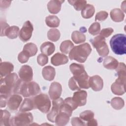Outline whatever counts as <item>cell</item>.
<instances>
[{
	"instance_id": "cell-2",
	"label": "cell",
	"mask_w": 126,
	"mask_h": 126,
	"mask_svg": "<svg viewBox=\"0 0 126 126\" xmlns=\"http://www.w3.org/2000/svg\"><path fill=\"white\" fill-rule=\"evenodd\" d=\"M69 69L73 75V78L80 89H88L90 88L89 85V77L83 64L72 63L69 65Z\"/></svg>"
},
{
	"instance_id": "cell-23",
	"label": "cell",
	"mask_w": 126,
	"mask_h": 126,
	"mask_svg": "<svg viewBox=\"0 0 126 126\" xmlns=\"http://www.w3.org/2000/svg\"><path fill=\"white\" fill-rule=\"evenodd\" d=\"M42 74L43 77L46 80L52 81L54 80L56 75L55 69L50 65L45 66L42 69Z\"/></svg>"
},
{
	"instance_id": "cell-1",
	"label": "cell",
	"mask_w": 126,
	"mask_h": 126,
	"mask_svg": "<svg viewBox=\"0 0 126 126\" xmlns=\"http://www.w3.org/2000/svg\"><path fill=\"white\" fill-rule=\"evenodd\" d=\"M40 92V88L37 83L34 81L24 82L19 79L14 94H21L25 97H29L36 95Z\"/></svg>"
},
{
	"instance_id": "cell-10",
	"label": "cell",
	"mask_w": 126,
	"mask_h": 126,
	"mask_svg": "<svg viewBox=\"0 0 126 126\" xmlns=\"http://www.w3.org/2000/svg\"><path fill=\"white\" fill-rule=\"evenodd\" d=\"M63 102V100L61 97L55 100H53V106L51 110L48 112L47 115V118L49 121L52 123H55L56 117L60 112V107Z\"/></svg>"
},
{
	"instance_id": "cell-4",
	"label": "cell",
	"mask_w": 126,
	"mask_h": 126,
	"mask_svg": "<svg viewBox=\"0 0 126 126\" xmlns=\"http://www.w3.org/2000/svg\"><path fill=\"white\" fill-rule=\"evenodd\" d=\"M92 52V48L88 43H85L74 46L69 53V58L71 60H75L79 63H84Z\"/></svg>"
},
{
	"instance_id": "cell-20",
	"label": "cell",
	"mask_w": 126,
	"mask_h": 126,
	"mask_svg": "<svg viewBox=\"0 0 126 126\" xmlns=\"http://www.w3.org/2000/svg\"><path fill=\"white\" fill-rule=\"evenodd\" d=\"M64 2V0H52L48 2L47 4V8L50 13L52 14H57L61 9L62 4Z\"/></svg>"
},
{
	"instance_id": "cell-42",
	"label": "cell",
	"mask_w": 126,
	"mask_h": 126,
	"mask_svg": "<svg viewBox=\"0 0 126 126\" xmlns=\"http://www.w3.org/2000/svg\"><path fill=\"white\" fill-rule=\"evenodd\" d=\"M68 86L70 90L72 91H76V90H80V87L78 86L77 82L74 80L73 77H71L68 82Z\"/></svg>"
},
{
	"instance_id": "cell-43",
	"label": "cell",
	"mask_w": 126,
	"mask_h": 126,
	"mask_svg": "<svg viewBox=\"0 0 126 126\" xmlns=\"http://www.w3.org/2000/svg\"><path fill=\"white\" fill-rule=\"evenodd\" d=\"M114 30L111 28H108L105 29H103L99 32L100 35L102 36L104 38L109 37L113 32Z\"/></svg>"
},
{
	"instance_id": "cell-40",
	"label": "cell",
	"mask_w": 126,
	"mask_h": 126,
	"mask_svg": "<svg viewBox=\"0 0 126 126\" xmlns=\"http://www.w3.org/2000/svg\"><path fill=\"white\" fill-rule=\"evenodd\" d=\"M108 15V14L106 11H100L96 13L95 17V21H104L107 18Z\"/></svg>"
},
{
	"instance_id": "cell-41",
	"label": "cell",
	"mask_w": 126,
	"mask_h": 126,
	"mask_svg": "<svg viewBox=\"0 0 126 126\" xmlns=\"http://www.w3.org/2000/svg\"><path fill=\"white\" fill-rule=\"evenodd\" d=\"M29 56L23 51L20 52L18 55V61L21 63H24L27 62L29 59Z\"/></svg>"
},
{
	"instance_id": "cell-12",
	"label": "cell",
	"mask_w": 126,
	"mask_h": 126,
	"mask_svg": "<svg viewBox=\"0 0 126 126\" xmlns=\"http://www.w3.org/2000/svg\"><path fill=\"white\" fill-rule=\"evenodd\" d=\"M18 75L20 79L24 82L32 81L33 78L32 69L30 66L24 65L20 69Z\"/></svg>"
},
{
	"instance_id": "cell-33",
	"label": "cell",
	"mask_w": 126,
	"mask_h": 126,
	"mask_svg": "<svg viewBox=\"0 0 126 126\" xmlns=\"http://www.w3.org/2000/svg\"><path fill=\"white\" fill-rule=\"evenodd\" d=\"M19 33V28L16 26L9 27L5 32V36L10 39H15L17 37Z\"/></svg>"
},
{
	"instance_id": "cell-45",
	"label": "cell",
	"mask_w": 126,
	"mask_h": 126,
	"mask_svg": "<svg viewBox=\"0 0 126 126\" xmlns=\"http://www.w3.org/2000/svg\"><path fill=\"white\" fill-rule=\"evenodd\" d=\"M10 26L5 21L0 20V30H1V32H0V36H5V32L6 30Z\"/></svg>"
},
{
	"instance_id": "cell-18",
	"label": "cell",
	"mask_w": 126,
	"mask_h": 126,
	"mask_svg": "<svg viewBox=\"0 0 126 126\" xmlns=\"http://www.w3.org/2000/svg\"><path fill=\"white\" fill-rule=\"evenodd\" d=\"M71 115L66 111L60 109V112L56 117L55 123L57 126H64L69 121V118Z\"/></svg>"
},
{
	"instance_id": "cell-7",
	"label": "cell",
	"mask_w": 126,
	"mask_h": 126,
	"mask_svg": "<svg viewBox=\"0 0 126 126\" xmlns=\"http://www.w3.org/2000/svg\"><path fill=\"white\" fill-rule=\"evenodd\" d=\"M35 109H38L43 113H47L51 108V101L48 95L40 94L33 97Z\"/></svg>"
},
{
	"instance_id": "cell-27",
	"label": "cell",
	"mask_w": 126,
	"mask_h": 126,
	"mask_svg": "<svg viewBox=\"0 0 126 126\" xmlns=\"http://www.w3.org/2000/svg\"><path fill=\"white\" fill-rule=\"evenodd\" d=\"M116 70L118 76L117 79L126 82V68L125 64L123 63H119Z\"/></svg>"
},
{
	"instance_id": "cell-13",
	"label": "cell",
	"mask_w": 126,
	"mask_h": 126,
	"mask_svg": "<svg viewBox=\"0 0 126 126\" xmlns=\"http://www.w3.org/2000/svg\"><path fill=\"white\" fill-rule=\"evenodd\" d=\"M80 118L83 121L86 126H97V121L94 119V113L91 110H86L80 113Z\"/></svg>"
},
{
	"instance_id": "cell-17",
	"label": "cell",
	"mask_w": 126,
	"mask_h": 126,
	"mask_svg": "<svg viewBox=\"0 0 126 126\" xmlns=\"http://www.w3.org/2000/svg\"><path fill=\"white\" fill-rule=\"evenodd\" d=\"M111 90L112 93L116 95H123L126 92V82L117 79L115 82L112 84Z\"/></svg>"
},
{
	"instance_id": "cell-46",
	"label": "cell",
	"mask_w": 126,
	"mask_h": 126,
	"mask_svg": "<svg viewBox=\"0 0 126 126\" xmlns=\"http://www.w3.org/2000/svg\"><path fill=\"white\" fill-rule=\"evenodd\" d=\"M66 103H67L68 104H69L71 107V108H72V109L73 110H74L75 109H76L78 106L77 105L73 102V100H72V97H67L64 100H63Z\"/></svg>"
},
{
	"instance_id": "cell-31",
	"label": "cell",
	"mask_w": 126,
	"mask_h": 126,
	"mask_svg": "<svg viewBox=\"0 0 126 126\" xmlns=\"http://www.w3.org/2000/svg\"><path fill=\"white\" fill-rule=\"evenodd\" d=\"M71 39L75 44L82 43L85 41L86 36L82 32L75 31L71 34Z\"/></svg>"
},
{
	"instance_id": "cell-37",
	"label": "cell",
	"mask_w": 126,
	"mask_h": 126,
	"mask_svg": "<svg viewBox=\"0 0 126 126\" xmlns=\"http://www.w3.org/2000/svg\"><path fill=\"white\" fill-rule=\"evenodd\" d=\"M68 2L73 5L74 9L77 11L82 10L87 4V1L82 0H68Z\"/></svg>"
},
{
	"instance_id": "cell-32",
	"label": "cell",
	"mask_w": 126,
	"mask_h": 126,
	"mask_svg": "<svg viewBox=\"0 0 126 126\" xmlns=\"http://www.w3.org/2000/svg\"><path fill=\"white\" fill-rule=\"evenodd\" d=\"M46 25L50 28L58 27L60 23L59 18L55 15H49L45 18Z\"/></svg>"
},
{
	"instance_id": "cell-34",
	"label": "cell",
	"mask_w": 126,
	"mask_h": 126,
	"mask_svg": "<svg viewBox=\"0 0 126 126\" xmlns=\"http://www.w3.org/2000/svg\"><path fill=\"white\" fill-rule=\"evenodd\" d=\"M74 47L73 43L69 40H64L63 41L60 45V51L65 54H67L70 52L72 49Z\"/></svg>"
},
{
	"instance_id": "cell-35",
	"label": "cell",
	"mask_w": 126,
	"mask_h": 126,
	"mask_svg": "<svg viewBox=\"0 0 126 126\" xmlns=\"http://www.w3.org/2000/svg\"><path fill=\"white\" fill-rule=\"evenodd\" d=\"M112 107L116 110L122 109L125 105L124 100L121 97H115L113 98L110 102Z\"/></svg>"
},
{
	"instance_id": "cell-8",
	"label": "cell",
	"mask_w": 126,
	"mask_h": 126,
	"mask_svg": "<svg viewBox=\"0 0 126 126\" xmlns=\"http://www.w3.org/2000/svg\"><path fill=\"white\" fill-rule=\"evenodd\" d=\"M90 41L99 56L104 57L108 55L109 50L105 38L99 35L90 40Z\"/></svg>"
},
{
	"instance_id": "cell-24",
	"label": "cell",
	"mask_w": 126,
	"mask_h": 126,
	"mask_svg": "<svg viewBox=\"0 0 126 126\" xmlns=\"http://www.w3.org/2000/svg\"><path fill=\"white\" fill-rule=\"evenodd\" d=\"M55 50V46L51 42L46 41L44 42L40 46V51L42 54L47 56L52 54Z\"/></svg>"
},
{
	"instance_id": "cell-9",
	"label": "cell",
	"mask_w": 126,
	"mask_h": 126,
	"mask_svg": "<svg viewBox=\"0 0 126 126\" xmlns=\"http://www.w3.org/2000/svg\"><path fill=\"white\" fill-rule=\"evenodd\" d=\"M33 28L32 24L30 21H27L23 25V27L19 32V38L23 42H27L32 37Z\"/></svg>"
},
{
	"instance_id": "cell-6",
	"label": "cell",
	"mask_w": 126,
	"mask_h": 126,
	"mask_svg": "<svg viewBox=\"0 0 126 126\" xmlns=\"http://www.w3.org/2000/svg\"><path fill=\"white\" fill-rule=\"evenodd\" d=\"M33 116L30 112H20L10 119V126H26L30 125L33 122Z\"/></svg>"
},
{
	"instance_id": "cell-21",
	"label": "cell",
	"mask_w": 126,
	"mask_h": 126,
	"mask_svg": "<svg viewBox=\"0 0 126 126\" xmlns=\"http://www.w3.org/2000/svg\"><path fill=\"white\" fill-rule=\"evenodd\" d=\"M13 69L14 66L11 63L7 62H1L0 64V78L10 74Z\"/></svg>"
},
{
	"instance_id": "cell-26",
	"label": "cell",
	"mask_w": 126,
	"mask_h": 126,
	"mask_svg": "<svg viewBox=\"0 0 126 126\" xmlns=\"http://www.w3.org/2000/svg\"><path fill=\"white\" fill-rule=\"evenodd\" d=\"M111 19L115 22H120L123 21L125 14L120 9L115 8L112 9L110 13Z\"/></svg>"
},
{
	"instance_id": "cell-39",
	"label": "cell",
	"mask_w": 126,
	"mask_h": 126,
	"mask_svg": "<svg viewBox=\"0 0 126 126\" xmlns=\"http://www.w3.org/2000/svg\"><path fill=\"white\" fill-rule=\"evenodd\" d=\"M37 62L38 64L41 66H43L48 63V58L47 55L44 54H40L37 57Z\"/></svg>"
},
{
	"instance_id": "cell-11",
	"label": "cell",
	"mask_w": 126,
	"mask_h": 126,
	"mask_svg": "<svg viewBox=\"0 0 126 126\" xmlns=\"http://www.w3.org/2000/svg\"><path fill=\"white\" fill-rule=\"evenodd\" d=\"M22 101V97L18 94H14L11 95L7 100L8 109L12 112L16 111Z\"/></svg>"
},
{
	"instance_id": "cell-15",
	"label": "cell",
	"mask_w": 126,
	"mask_h": 126,
	"mask_svg": "<svg viewBox=\"0 0 126 126\" xmlns=\"http://www.w3.org/2000/svg\"><path fill=\"white\" fill-rule=\"evenodd\" d=\"M62 92L61 85L57 82H54L50 85L49 95L52 100H55L60 97Z\"/></svg>"
},
{
	"instance_id": "cell-22",
	"label": "cell",
	"mask_w": 126,
	"mask_h": 126,
	"mask_svg": "<svg viewBox=\"0 0 126 126\" xmlns=\"http://www.w3.org/2000/svg\"><path fill=\"white\" fill-rule=\"evenodd\" d=\"M35 109L33 97L26 98L19 108V112H27Z\"/></svg>"
},
{
	"instance_id": "cell-30",
	"label": "cell",
	"mask_w": 126,
	"mask_h": 126,
	"mask_svg": "<svg viewBox=\"0 0 126 126\" xmlns=\"http://www.w3.org/2000/svg\"><path fill=\"white\" fill-rule=\"evenodd\" d=\"M23 51L31 57L36 55L37 52V47L33 43H28L24 45Z\"/></svg>"
},
{
	"instance_id": "cell-16",
	"label": "cell",
	"mask_w": 126,
	"mask_h": 126,
	"mask_svg": "<svg viewBox=\"0 0 126 126\" xmlns=\"http://www.w3.org/2000/svg\"><path fill=\"white\" fill-rule=\"evenodd\" d=\"M89 85L94 91H100L103 87L102 79L98 75H94L89 78Z\"/></svg>"
},
{
	"instance_id": "cell-28",
	"label": "cell",
	"mask_w": 126,
	"mask_h": 126,
	"mask_svg": "<svg viewBox=\"0 0 126 126\" xmlns=\"http://www.w3.org/2000/svg\"><path fill=\"white\" fill-rule=\"evenodd\" d=\"M10 113L7 110H0V126H10Z\"/></svg>"
},
{
	"instance_id": "cell-3",
	"label": "cell",
	"mask_w": 126,
	"mask_h": 126,
	"mask_svg": "<svg viewBox=\"0 0 126 126\" xmlns=\"http://www.w3.org/2000/svg\"><path fill=\"white\" fill-rule=\"evenodd\" d=\"M19 79L15 73H12L0 78V93L7 98L14 94V90Z\"/></svg>"
},
{
	"instance_id": "cell-14",
	"label": "cell",
	"mask_w": 126,
	"mask_h": 126,
	"mask_svg": "<svg viewBox=\"0 0 126 126\" xmlns=\"http://www.w3.org/2000/svg\"><path fill=\"white\" fill-rule=\"evenodd\" d=\"M87 93L84 90H78L73 93L72 97L73 102L77 105V106H82L86 104L87 102Z\"/></svg>"
},
{
	"instance_id": "cell-38",
	"label": "cell",
	"mask_w": 126,
	"mask_h": 126,
	"mask_svg": "<svg viewBox=\"0 0 126 126\" xmlns=\"http://www.w3.org/2000/svg\"><path fill=\"white\" fill-rule=\"evenodd\" d=\"M100 31V25L98 22L93 23L89 27L88 30L89 32L93 35H95L98 34Z\"/></svg>"
},
{
	"instance_id": "cell-47",
	"label": "cell",
	"mask_w": 126,
	"mask_h": 126,
	"mask_svg": "<svg viewBox=\"0 0 126 126\" xmlns=\"http://www.w3.org/2000/svg\"><path fill=\"white\" fill-rule=\"evenodd\" d=\"M0 107H4L6 106V104L7 103V98L5 97L4 95L0 94Z\"/></svg>"
},
{
	"instance_id": "cell-29",
	"label": "cell",
	"mask_w": 126,
	"mask_h": 126,
	"mask_svg": "<svg viewBox=\"0 0 126 126\" xmlns=\"http://www.w3.org/2000/svg\"><path fill=\"white\" fill-rule=\"evenodd\" d=\"M95 12L94 6L90 4H86L85 7L81 11V15L85 19H89L93 17Z\"/></svg>"
},
{
	"instance_id": "cell-48",
	"label": "cell",
	"mask_w": 126,
	"mask_h": 126,
	"mask_svg": "<svg viewBox=\"0 0 126 126\" xmlns=\"http://www.w3.org/2000/svg\"><path fill=\"white\" fill-rule=\"evenodd\" d=\"M4 4H2L0 3V7L1 8H6L7 7H8L10 5V3H11V1H7V0H3Z\"/></svg>"
},
{
	"instance_id": "cell-36",
	"label": "cell",
	"mask_w": 126,
	"mask_h": 126,
	"mask_svg": "<svg viewBox=\"0 0 126 126\" xmlns=\"http://www.w3.org/2000/svg\"><path fill=\"white\" fill-rule=\"evenodd\" d=\"M60 32L59 30L57 29H51L49 30L47 32V37L48 39L53 42L58 41L60 38Z\"/></svg>"
},
{
	"instance_id": "cell-25",
	"label": "cell",
	"mask_w": 126,
	"mask_h": 126,
	"mask_svg": "<svg viewBox=\"0 0 126 126\" xmlns=\"http://www.w3.org/2000/svg\"><path fill=\"white\" fill-rule=\"evenodd\" d=\"M103 64L104 67L107 69H115L119 64V62L114 58L107 56L104 58Z\"/></svg>"
},
{
	"instance_id": "cell-44",
	"label": "cell",
	"mask_w": 126,
	"mask_h": 126,
	"mask_svg": "<svg viewBox=\"0 0 126 126\" xmlns=\"http://www.w3.org/2000/svg\"><path fill=\"white\" fill-rule=\"evenodd\" d=\"M71 123L73 126H86L85 123L82 121L80 117H73L71 119Z\"/></svg>"
},
{
	"instance_id": "cell-19",
	"label": "cell",
	"mask_w": 126,
	"mask_h": 126,
	"mask_svg": "<svg viewBox=\"0 0 126 126\" xmlns=\"http://www.w3.org/2000/svg\"><path fill=\"white\" fill-rule=\"evenodd\" d=\"M68 62L67 57L60 53H57L51 58L52 64L55 66H58L66 64Z\"/></svg>"
},
{
	"instance_id": "cell-5",
	"label": "cell",
	"mask_w": 126,
	"mask_h": 126,
	"mask_svg": "<svg viewBox=\"0 0 126 126\" xmlns=\"http://www.w3.org/2000/svg\"><path fill=\"white\" fill-rule=\"evenodd\" d=\"M110 45L112 51L118 55H124L126 53V37L122 33L113 35L110 39Z\"/></svg>"
}]
</instances>
